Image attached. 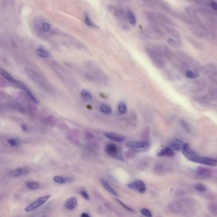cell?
<instances>
[{
  "label": "cell",
  "instance_id": "7a4b0ae2",
  "mask_svg": "<svg viewBox=\"0 0 217 217\" xmlns=\"http://www.w3.org/2000/svg\"><path fill=\"white\" fill-rule=\"evenodd\" d=\"M104 152L110 157L114 158L116 160L120 161H125L122 154V150L114 143H110L107 144L104 147Z\"/></svg>",
  "mask_w": 217,
  "mask_h": 217
},
{
  "label": "cell",
  "instance_id": "8992f818",
  "mask_svg": "<svg viewBox=\"0 0 217 217\" xmlns=\"http://www.w3.org/2000/svg\"><path fill=\"white\" fill-rule=\"evenodd\" d=\"M127 187L131 189L136 190V191L141 194L144 193L147 190L145 184L141 180H136L133 182H131L128 184Z\"/></svg>",
  "mask_w": 217,
  "mask_h": 217
},
{
  "label": "cell",
  "instance_id": "f546056e",
  "mask_svg": "<svg viewBox=\"0 0 217 217\" xmlns=\"http://www.w3.org/2000/svg\"><path fill=\"white\" fill-rule=\"evenodd\" d=\"M141 213L145 216H148V217H152V213L150 212V210H148V209L146 208H143L141 209Z\"/></svg>",
  "mask_w": 217,
  "mask_h": 217
},
{
  "label": "cell",
  "instance_id": "ba28073f",
  "mask_svg": "<svg viewBox=\"0 0 217 217\" xmlns=\"http://www.w3.org/2000/svg\"><path fill=\"white\" fill-rule=\"evenodd\" d=\"M195 163H198L202 164V165L209 166H217V160L212 159V158L201 157L199 155L196 157L194 162Z\"/></svg>",
  "mask_w": 217,
  "mask_h": 217
},
{
  "label": "cell",
  "instance_id": "cb8c5ba5",
  "mask_svg": "<svg viewBox=\"0 0 217 217\" xmlns=\"http://www.w3.org/2000/svg\"><path fill=\"white\" fill-rule=\"evenodd\" d=\"M185 76L190 79H195L199 76V75L192 70H187L185 71Z\"/></svg>",
  "mask_w": 217,
  "mask_h": 217
},
{
  "label": "cell",
  "instance_id": "83f0119b",
  "mask_svg": "<svg viewBox=\"0 0 217 217\" xmlns=\"http://www.w3.org/2000/svg\"><path fill=\"white\" fill-rule=\"evenodd\" d=\"M195 188L197 190H198V191L201 192H204L206 191V187L203 184H201V183L197 184V185L195 186Z\"/></svg>",
  "mask_w": 217,
  "mask_h": 217
},
{
  "label": "cell",
  "instance_id": "d6986e66",
  "mask_svg": "<svg viewBox=\"0 0 217 217\" xmlns=\"http://www.w3.org/2000/svg\"><path fill=\"white\" fill-rule=\"evenodd\" d=\"M36 53L39 57L42 58H47L50 56L49 52L47 50H45L43 48L37 49L36 50Z\"/></svg>",
  "mask_w": 217,
  "mask_h": 217
},
{
  "label": "cell",
  "instance_id": "9a60e30c",
  "mask_svg": "<svg viewBox=\"0 0 217 217\" xmlns=\"http://www.w3.org/2000/svg\"><path fill=\"white\" fill-rule=\"evenodd\" d=\"M101 183L102 186L104 187V188L105 190H107V192H108L110 194H111V195H113L115 197H118V194L117 192H116V190L112 187H111L107 181L101 179Z\"/></svg>",
  "mask_w": 217,
  "mask_h": 217
},
{
  "label": "cell",
  "instance_id": "7402d4cb",
  "mask_svg": "<svg viewBox=\"0 0 217 217\" xmlns=\"http://www.w3.org/2000/svg\"><path fill=\"white\" fill-rule=\"evenodd\" d=\"M118 110L120 114H126L127 111V108L126 104L123 102H120L118 105Z\"/></svg>",
  "mask_w": 217,
  "mask_h": 217
},
{
  "label": "cell",
  "instance_id": "44dd1931",
  "mask_svg": "<svg viewBox=\"0 0 217 217\" xmlns=\"http://www.w3.org/2000/svg\"><path fill=\"white\" fill-rule=\"evenodd\" d=\"M39 186H40L39 183L36 181H29L26 183V187L32 190H35L39 188Z\"/></svg>",
  "mask_w": 217,
  "mask_h": 217
},
{
  "label": "cell",
  "instance_id": "5bb4252c",
  "mask_svg": "<svg viewBox=\"0 0 217 217\" xmlns=\"http://www.w3.org/2000/svg\"><path fill=\"white\" fill-rule=\"evenodd\" d=\"M78 205V201L76 197H71L67 199V201L65 202V208L69 209L72 210L75 209Z\"/></svg>",
  "mask_w": 217,
  "mask_h": 217
},
{
  "label": "cell",
  "instance_id": "7c38bea8",
  "mask_svg": "<svg viewBox=\"0 0 217 217\" xmlns=\"http://www.w3.org/2000/svg\"><path fill=\"white\" fill-rule=\"evenodd\" d=\"M184 145L183 142L179 139H173L169 143V147L175 151H180L182 150Z\"/></svg>",
  "mask_w": 217,
  "mask_h": 217
},
{
  "label": "cell",
  "instance_id": "ffe728a7",
  "mask_svg": "<svg viewBox=\"0 0 217 217\" xmlns=\"http://www.w3.org/2000/svg\"><path fill=\"white\" fill-rule=\"evenodd\" d=\"M127 19L128 22L133 25H135L136 24V19L134 14L131 11H128L127 13Z\"/></svg>",
  "mask_w": 217,
  "mask_h": 217
},
{
  "label": "cell",
  "instance_id": "484cf974",
  "mask_svg": "<svg viewBox=\"0 0 217 217\" xmlns=\"http://www.w3.org/2000/svg\"><path fill=\"white\" fill-rule=\"evenodd\" d=\"M168 42L170 45L173 46V47H179L180 46V43H179L178 41L173 39L172 38H169L168 39Z\"/></svg>",
  "mask_w": 217,
  "mask_h": 217
},
{
  "label": "cell",
  "instance_id": "d4e9b609",
  "mask_svg": "<svg viewBox=\"0 0 217 217\" xmlns=\"http://www.w3.org/2000/svg\"><path fill=\"white\" fill-rule=\"evenodd\" d=\"M7 142L11 147H18L20 144L19 140H18L17 139H14V138H11V139L8 140Z\"/></svg>",
  "mask_w": 217,
  "mask_h": 217
},
{
  "label": "cell",
  "instance_id": "6da1fadb",
  "mask_svg": "<svg viewBox=\"0 0 217 217\" xmlns=\"http://www.w3.org/2000/svg\"><path fill=\"white\" fill-rule=\"evenodd\" d=\"M25 72L30 78V79H31V80L39 85V87L44 89L45 90H49L50 89L49 84L47 83V82L42 76L38 74L36 72L28 68H25Z\"/></svg>",
  "mask_w": 217,
  "mask_h": 217
},
{
  "label": "cell",
  "instance_id": "8fae6325",
  "mask_svg": "<svg viewBox=\"0 0 217 217\" xmlns=\"http://www.w3.org/2000/svg\"><path fill=\"white\" fill-rule=\"evenodd\" d=\"M75 180L74 176H56L53 178V180L55 183L58 184H65L73 181Z\"/></svg>",
  "mask_w": 217,
  "mask_h": 217
},
{
  "label": "cell",
  "instance_id": "603a6c76",
  "mask_svg": "<svg viewBox=\"0 0 217 217\" xmlns=\"http://www.w3.org/2000/svg\"><path fill=\"white\" fill-rule=\"evenodd\" d=\"M81 96L85 101H90L92 99V95L87 90L83 89L81 92Z\"/></svg>",
  "mask_w": 217,
  "mask_h": 217
},
{
  "label": "cell",
  "instance_id": "277c9868",
  "mask_svg": "<svg viewBox=\"0 0 217 217\" xmlns=\"http://www.w3.org/2000/svg\"><path fill=\"white\" fill-rule=\"evenodd\" d=\"M50 195H45V196H42L41 197H39V198L37 199L34 202L31 203L30 205H28L27 207H25V211L26 212H30L33 211V210L38 209V208L42 206L43 204H45L46 202H47L50 199Z\"/></svg>",
  "mask_w": 217,
  "mask_h": 217
},
{
  "label": "cell",
  "instance_id": "5b68a950",
  "mask_svg": "<svg viewBox=\"0 0 217 217\" xmlns=\"http://www.w3.org/2000/svg\"><path fill=\"white\" fill-rule=\"evenodd\" d=\"M181 152L182 154L184 155V156H185L187 159L192 162H194L196 157L199 155L196 152H195L191 148H190V145L188 143L184 144L183 147L181 150Z\"/></svg>",
  "mask_w": 217,
  "mask_h": 217
},
{
  "label": "cell",
  "instance_id": "f1b7e54d",
  "mask_svg": "<svg viewBox=\"0 0 217 217\" xmlns=\"http://www.w3.org/2000/svg\"><path fill=\"white\" fill-rule=\"evenodd\" d=\"M42 28L43 31L48 32L50 30L51 25L49 23H48L47 22H43L42 24Z\"/></svg>",
  "mask_w": 217,
  "mask_h": 217
},
{
  "label": "cell",
  "instance_id": "30bf717a",
  "mask_svg": "<svg viewBox=\"0 0 217 217\" xmlns=\"http://www.w3.org/2000/svg\"><path fill=\"white\" fill-rule=\"evenodd\" d=\"M104 136L109 140L115 142H124L126 140V137L124 136L115 133H104Z\"/></svg>",
  "mask_w": 217,
  "mask_h": 217
},
{
  "label": "cell",
  "instance_id": "ac0fdd59",
  "mask_svg": "<svg viewBox=\"0 0 217 217\" xmlns=\"http://www.w3.org/2000/svg\"><path fill=\"white\" fill-rule=\"evenodd\" d=\"M1 75L3 78H5L6 79V80H7L8 81H9L15 84L16 82H17V80H15V79L9 73H8L7 71H6L2 69L1 70Z\"/></svg>",
  "mask_w": 217,
  "mask_h": 217
},
{
  "label": "cell",
  "instance_id": "d6a6232c",
  "mask_svg": "<svg viewBox=\"0 0 217 217\" xmlns=\"http://www.w3.org/2000/svg\"><path fill=\"white\" fill-rule=\"evenodd\" d=\"M115 200H116V201H117L118 203H119L120 205H122V206H124V208H126V209H127L128 211H130V212H133V209H131L130 207H129L128 206H127V205H125V204H124V203H123L122 201H120V200H118V199H115Z\"/></svg>",
  "mask_w": 217,
  "mask_h": 217
},
{
  "label": "cell",
  "instance_id": "d590c367",
  "mask_svg": "<svg viewBox=\"0 0 217 217\" xmlns=\"http://www.w3.org/2000/svg\"><path fill=\"white\" fill-rule=\"evenodd\" d=\"M22 129H23L24 131H27V127H26V126H25V125H22Z\"/></svg>",
  "mask_w": 217,
  "mask_h": 217
},
{
  "label": "cell",
  "instance_id": "e0dca14e",
  "mask_svg": "<svg viewBox=\"0 0 217 217\" xmlns=\"http://www.w3.org/2000/svg\"><path fill=\"white\" fill-rule=\"evenodd\" d=\"M100 109L102 113L106 115H110L112 114V109L106 103H101L100 105Z\"/></svg>",
  "mask_w": 217,
  "mask_h": 217
},
{
  "label": "cell",
  "instance_id": "52a82bcc",
  "mask_svg": "<svg viewBox=\"0 0 217 217\" xmlns=\"http://www.w3.org/2000/svg\"><path fill=\"white\" fill-rule=\"evenodd\" d=\"M212 171L209 169L199 167L195 170V176L199 179H206L211 177Z\"/></svg>",
  "mask_w": 217,
  "mask_h": 217
},
{
  "label": "cell",
  "instance_id": "1f68e13d",
  "mask_svg": "<svg viewBox=\"0 0 217 217\" xmlns=\"http://www.w3.org/2000/svg\"><path fill=\"white\" fill-rule=\"evenodd\" d=\"M181 125H182L183 127L186 130V131H187L188 133H190V126H188L187 122L184 121V120H181Z\"/></svg>",
  "mask_w": 217,
  "mask_h": 217
},
{
  "label": "cell",
  "instance_id": "4dcf8cb0",
  "mask_svg": "<svg viewBox=\"0 0 217 217\" xmlns=\"http://www.w3.org/2000/svg\"><path fill=\"white\" fill-rule=\"evenodd\" d=\"M80 192L81 195L83 197V198H84L85 199H86V200H87V201H89V200H90L89 195V194L87 193V191H85V190H80Z\"/></svg>",
  "mask_w": 217,
  "mask_h": 217
},
{
  "label": "cell",
  "instance_id": "2e32d148",
  "mask_svg": "<svg viewBox=\"0 0 217 217\" xmlns=\"http://www.w3.org/2000/svg\"><path fill=\"white\" fill-rule=\"evenodd\" d=\"M28 173H29L28 171L26 170L25 169L17 168V169H15L14 171H12L10 173V175L13 176H15V177H20V176H25L26 175H28Z\"/></svg>",
  "mask_w": 217,
  "mask_h": 217
},
{
  "label": "cell",
  "instance_id": "4316f807",
  "mask_svg": "<svg viewBox=\"0 0 217 217\" xmlns=\"http://www.w3.org/2000/svg\"><path fill=\"white\" fill-rule=\"evenodd\" d=\"M85 22L87 25L90 26V27H95L96 26L94 23L93 22V21H92L90 18L87 15L85 17Z\"/></svg>",
  "mask_w": 217,
  "mask_h": 217
},
{
  "label": "cell",
  "instance_id": "e575fe53",
  "mask_svg": "<svg viewBox=\"0 0 217 217\" xmlns=\"http://www.w3.org/2000/svg\"><path fill=\"white\" fill-rule=\"evenodd\" d=\"M80 216H82V217H90V215L88 213H83L82 214L80 215Z\"/></svg>",
  "mask_w": 217,
  "mask_h": 217
},
{
  "label": "cell",
  "instance_id": "836d02e7",
  "mask_svg": "<svg viewBox=\"0 0 217 217\" xmlns=\"http://www.w3.org/2000/svg\"><path fill=\"white\" fill-rule=\"evenodd\" d=\"M209 5L213 9H214L215 10H217V3L216 2L211 1L209 3Z\"/></svg>",
  "mask_w": 217,
  "mask_h": 217
},
{
  "label": "cell",
  "instance_id": "4fadbf2b",
  "mask_svg": "<svg viewBox=\"0 0 217 217\" xmlns=\"http://www.w3.org/2000/svg\"><path fill=\"white\" fill-rule=\"evenodd\" d=\"M174 155V150L169 147L163 148L157 154L159 157H173Z\"/></svg>",
  "mask_w": 217,
  "mask_h": 217
},
{
  "label": "cell",
  "instance_id": "9c48e42d",
  "mask_svg": "<svg viewBox=\"0 0 217 217\" xmlns=\"http://www.w3.org/2000/svg\"><path fill=\"white\" fill-rule=\"evenodd\" d=\"M15 85H17V86H18L19 88H21L24 92V93L26 94V95H27L29 97V98L31 100H32V101H33L35 103H36V104L39 103L38 100L35 97L34 94L32 93V92L31 91V90L27 86H26V85H25L24 83H22V82H19V81H17V83H15Z\"/></svg>",
  "mask_w": 217,
  "mask_h": 217
},
{
  "label": "cell",
  "instance_id": "3957f363",
  "mask_svg": "<svg viewBox=\"0 0 217 217\" xmlns=\"http://www.w3.org/2000/svg\"><path fill=\"white\" fill-rule=\"evenodd\" d=\"M126 146L130 150L134 152H145L149 147V144L146 141H130L126 143Z\"/></svg>",
  "mask_w": 217,
  "mask_h": 217
}]
</instances>
